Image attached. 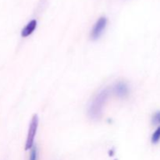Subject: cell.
Returning <instances> with one entry per match:
<instances>
[{
    "label": "cell",
    "instance_id": "obj_1",
    "mask_svg": "<svg viewBox=\"0 0 160 160\" xmlns=\"http://www.w3.org/2000/svg\"><path fill=\"white\" fill-rule=\"evenodd\" d=\"M110 92L109 88H104L95 95L88 108V115L89 118L93 120H98L101 118L103 113V109Z\"/></svg>",
    "mask_w": 160,
    "mask_h": 160
},
{
    "label": "cell",
    "instance_id": "obj_2",
    "mask_svg": "<svg viewBox=\"0 0 160 160\" xmlns=\"http://www.w3.org/2000/svg\"><path fill=\"white\" fill-rule=\"evenodd\" d=\"M38 128V117L35 114V115L33 116L31 123H30L26 144H25V150L31 149V148L34 145V138H35Z\"/></svg>",
    "mask_w": 160,
    "mask_h": 160
},
{
    "label": "cell",
    "instance_id": "obj_3",
    "mask_svg": "<svg viewBox=\"0 0 160 160\" xmlns=\"http://www.w3.org/2000/svg\"><path fill=\"white\" fill-rule=\"evenodd\" d=\"M107 25V19L105 17H101L97 20L95 23L94 24L92 31L90 33V38L92 40L95 41L100 38L102 34L103 31L106 29Z\"/></svg>",
    "mask_w": 160,
    "mask_h": 160
},
{
    "label": "cell",
    "instance_id": "obj_4",
    "mask_svg": "<svg viewBox=\"0 0 160 160\" xmlns=\"http://www.w3.org/2000/svg\"><path fill=\"white\" fill-rule=\"evenodd\" d=\"M110 91L113 95L120 98H127L130 93L129 87L124 81H118V82L115 83Z\"/></svg>",
    "mask_w": 160,
    "mask_h": 160
},
{
    "label": "cell",
    "instance_id": "obj_5",
    "mask_svg": "<svg viewBox=\"0 0 160 160\" xmlns=\"http://www.w3.org/2000/svg\"><path fill=\"white\" fill-rule=\"evenodd\" d=\"M37 20H31V21L28 22L27 23L26 26L22 29L21 31V36L23 38L28 37L29 35H31L33 32L34 31V30L37 28Z\"/></svg>",
    "mask_w": 160,
    "mask_h": 160
},
{
    "label": "cell",
    "instance_id": "obj_6",
    "mask_svg": "<svg viewBox=\"0 0 160 160\" xmlns=\"http://www.w3.org/2000/svg\"><path fill=\"white\" fill-rule=\"evenodd\" d=\"M160 141V126L158 127L157 129L155 131V132L153 133V134L152 135L151 138V142L152 143L156 145Z\"/></svg>",
    "mask_w": 160,
    "mask_h": 160
},
{
    "label": "cell",
    "instance_id": "obj_7",
    "mask_svg": "<svg viewBox=\"0 0 160 160\" xmlns=\"http://www.w3.org/2000/svg\"><path fill=\"white\" fill-rule=\"evenodd\" d=\"M38 148L37 147L33 146L31 149V152H30L29 160H38Z\"/></svg>",
    "mask_w": 160,
    "mask_h": 160
},
{
    "label": "cell",
    "instance_id": "obj_8",
    "mask_svg": "<svg viewBox=\"0 0 160 160\" xmlns=\"http://www.w3.org/2000/svg\"><path fill=\"white\" fill-rule=\"evenodd\" d=\"M152 123L153 125H160V111H157L152 117Z\"/></svg>",
    "mask_w": 160,
    "mask_h": 160
},
{
    "label": "cell",
    "instance_id": "obj_9",
    "mask_svg": "<svg viewBox=\"0 0 160 160\" xmlns=\"http://www.w3.org/2000/svg\"><path fill=\"white\" fill-rule=\"evenodd\" d=\"M113 154H114V151H113V149L110 150V151H109V156H113Z\"/></svg>",
    "mask_w": 160,
    "mask_h": 160
},
{
    "label": "cell",
    "instance_id": "obj_10",
    "mask_svg": "<svg viewBox=\"0 0 160 160\" xmlns=\"http://www.w3.org/2000/svg\"><path fill=\"white\" fill-rule=\"evenodd\" d=\"M116 160H117V159H116Z\"/></svg>",
    "mask_w": 160,
    "mask_h": 160
}]
</instances>
